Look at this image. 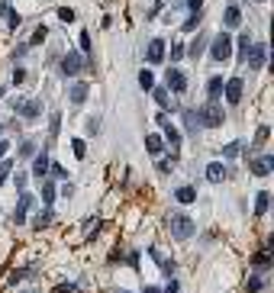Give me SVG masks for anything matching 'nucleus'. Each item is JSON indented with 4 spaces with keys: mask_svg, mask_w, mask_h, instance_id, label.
<instances>
[{
    "mask_svg": "<svg viewBox=\"0 0 274 293\" xmlns=\"http://www.w3.org/2000/svg\"><path fill=\"white\" fill-rule=\"evenodd\" d=\"M174 164H178V161H171V158H164V161H158V171H161V174H168V171H174Z\"/></svg>",
    "mask_w": 274,
    "mask_h": 293,
    "instance_id": "58836bf2",
    "label": "nucleus"
},
{
    "mask_svg": "<svg viewBox=\"0 0 274 293\" xmlns=\"http://www.w3.org/2000/svg\"><path fill=\"white\" fill-rule=\"evenodd\" d=\"M268 206H271V193H268V190H258V197H255V216H265Z\"/></svg>",
    "mask_w": 274,
    "mask_h": 293,
    "instance_id": "aec40b11",
    "label": "nucleus"
},
{
    "mask_svg": "<svg viewBox=\"0 0 274 293\" xmlns=\"http://www.w3.org/2000/svg\"><path fill=\"white\" fill-rule=\"evenodd\" d=\"M142 293H161V290H158V287H145V290H142Z\"/></svg>",
    "mask_w": 274,
    "mask_h": 293,
    "instance_id": "09e8293b",
    "label": "nucleus"
},
{
    "mask_svg": "<svg viewBox=\"0 0 274 293\" xmlns=\"http://www.w3.org/2000/svg\"><path fill=\"white\" fill-rule=\"evenodd\" d=\"M249 171H251V174H258V178H268V174L274 171V158H271V155H261V158L249 161Z\"/></svg>",
    "mask_w": 274,
    "mask_h": 293,
    "instance_id": "9d476101",
    "label": "nucleus"
},
{
    "mask_svg": "<svg viewBox=\"0 0 274 293\" xmlns=\"http://www.w3.org/2000/svg\"><path fill=\"white\" fill-rule=\"evenodd\" d=\"M3 93H7V87H0V97H3Z\"/></svg>",
    "mask_w": 274,
    "mask_h": 293,
    "instance_id": "8fccbe9b",
    "label": "nucleus"
},
{
    "mask_svg": "<svg viewBox=\"0 0 274 293\" xmlns=\"http://www.w3.org/2000/svg\"><path fill=\"white\" fill-rule=\"evenodd\" d=\"M168 232H171L174 242H187L197 232V223L187 216V213H171V216H168Z\"/></svg>",
    "mask_w": 274,
    "mask_h": 293,
    "instance_id": "f257e3e1",
    "label": "nucleus"
},
{
    "mask_svg": "<svg viewBox=\"0 0 274 293\" xmlns=\"http://www.w3.org/2000/svg\"><path fill=\"white\" fill-rule=\"evenodd\" d=\"M206 42H210V39H206L204 32H197V36L190 39V45H187V58H190V62H197V58L206 52Z\"/></svg>",
    "mask_w": 274,
    "mask_h": 293,
    "instance_id": "ddd939ff",
    "label": "nucleus"
},
{
    "mask_svg": "<svg viewBox=\"0 0 274 293\" xmlns=\"http://www.w3.org/2000/svg\"><path fill=\"white\" fill-rule=\"evenodd\" d=\"M139 87H142V90H152V87H155V74L142 68V71H139Z\"/></svg>",
    "mask_w": 274,
    "mask_h": 293,
    "instance_id": "bb28decb",
    "label": "nucleus"
},
{
    "mask_svg": "<svg viewBox=\"0 0 274 293\" xmlns=\"http://www.w3.org/2000/svg\"><path fill=\"white\" fill-rule=\"evenodd\" d=\"M200 16H204V10H197V13H190V16H187V23H184V32H190V29H194V26L200 23Z\"/></svg>",
    "mask_w": 274,
    "mask_h": 293,
    "instance_id": "f704fd0d",
    "label": "nucleus"
},
{
    "mask_svg": "<svg viewBox=\"0 0 274 293\" xmlns=\"http://www.w3.org/2000/svg\"><path fill=\"white\" fill-rule=\"evenodd\" d=\"M206 97H210V100H219V97H223V77H210V84H206Z\"/></svg>",
    "mask_w": 274,
    "mask_h": 293,
    "instance_id": "5701e85b",
    "label": "nucleus"
},
{
    "mask_svg": "<svg viewBox=\"0 0 274 293\" xmlns=\"http://www.w3.org/2000/svg\"><path fill=\"white\" fill-rule=\"evenodd\" d=\"M7 148H10V142H7V139H0V161H3V155H7Z\"/></svg>",
    "mask_w": 274,
    "mask_h": 293,
    "instance_id": "de8ad7c7",
    "label": "nucleus"
},
{
    "mask_svg": "<svg viewBox=\"0 0 274 293\" xmlns=\"http://www.w3.org/2000/svg\"><path fill=\"white\" fill-rule=\"evenodd\" d=\"M145 62L149 65H161L164 62V39H152L145 48Z\"/></svg>",
    "mask_w": 274,
    "mask_h": 293,
    "instance_id": "9b49d317",
    "label": "nucleus"
},
{
    "mask_svg": "<svg viewBox=\"0 0 274 293\" xmlns=\"http://www.w3.org/2000/svg\"><path fill=\"white\" fill-rule=\"evenodd\" d=\"M242 90H245V81H242V77H229V81H223V93H226V103H229V107H235V103L242 100Z\"/></svg>",
    "mask_w": 274,
    "mask_h": 293,
    "instance_id": "0eeeda50",
    "label": "nucleus"
},
{
    "mask_svg": "<svg viewBox=\"0 0 274 293\" xmlns=\"http://www.w3.org/2000/svg\"><path fill=\"white\" fill-rule=\"evenodd\" d=\"M255 290H261V277H251L249 280V293H255Z\"/></svg>",
    "mask_w": 274,
    "mask_h": 293,
    "instance_id": "a18cd8bd",
    "label": "nucleus"
},
{
    "mask_svg": "<svg viewBox=\"0 0 274 293\" xmlns=\"http://www.w3.org/2000/svg\"><path fill=\"white\" fill-rule=\"evenodd\" d=\"M0 132H3V126H0Z\"/></svg>",
    "mask_w": 274,
    "mask_h": 293,
    "instance_id": "603ef678",
    "label": "nucleus"
},
{
    "mask_svg": "<svg viewBox=\"0 0 274 293\" xmlns=\"http://www.w3.org/2000/svg\"><path fill=\"white\" fill-rule=\"evenodd\" d=\"M197 119H200V129H216V126H223L226 113H223V107H219L216 100H210L206 107L197 110Z\"/></svg>",
    "mask_w": 274,
    "mask_h": 293,
    "instance_id": "7ed1b4c3",
    "label": "nucleus"
},
{
    "mask_svg": "<svg viewBox=\"0 0 274 293\" xmlns=\"http://www.w3.org/2000/svg\"><path fill=\"white\" fill-rule=\"evenodd\" d=\"M36 152H39V145H36V142H32V139H26L23 145L16 148V158H20V161H26V158H32V155H36Z\"/></svg>",
    "mask_w": 274,
    "mask_h": 293,
    "instance_id": "4be33fe9",
    "label": "nucleus"
},
{
    "mask_svg": "<svg viewBox=\"0 0 274 293\" xmlns=\"http://www.w3.org/2000/svg\"><path fill=\"white\" fill-rule=\"evenodd\" d=\"M174 200L187 206V203H194V200H197V190H194V187H187V184H184V187H178V190H174Z\"/></svg>",
    "mask_w": 274,
    "mask_h": 293,
    "instance_id": "6ab92c4d",
    "label": "nucleus"
},
{
    "mask_svg": "<svg viewBox=\"0 0 274 293\" xmlns=\"http://www.w3.org/2000/svg\"><path fill=\"white\" fill-rule=\"evenodd\" d=\"M48 171H52L55 178H62V180H65V178H68V171H65V168H62V164H48Z\"/></svg>",
    "mask_w": 274,
    "mask_h": 293,
    "instance_id": "ea45409f",
    "label": "nucleus"
},
{
    "mask_svg": "<svg viewBox=\"0 0 274 293\" xmlns=\"http://www.w3.org/2000/svg\"><path fill=\"white\" fill-rule=\"evenodd\" d=\"M81 52H84V58H91V32H81Z\"/></svg>",
    "mask_w": 274,
    "mask_h": 293,
    "instance_id": "473e14b6",
    "label": "nucleus"
},
{
    "mask_svg": "<svg viewBox=\"0 0 274 293\" xmlns=\"http://www.w3.org/2000/svg\"><path fill=\"white\" fill-rule=\"evenodd\" d=\"M239 23H242V10H239V3H229L226 13H223V26H226V29H235Z\"/></svg>",
    "mask_w": 274,
    "mask_h": 293,
    "instance_id": "f3484780",
    "label": "nucleus"
},
{
    "mask_svg": "<svg viewBox=\"0 0 274 293\" xmlns=\"http://www.w3.org/2000/svg\"><path fill=\"white\" fill-rule=\"evenodd\" d=\"M200 7H204V0H187V10H190V13H197Z\"/></svg>",
    "mask_w": 274,
    "mask_h": 293,
    "instance_id": "49530a36",
    "label": "nucleus"
},
{
    "mask_svg": "<svg viewBox=\"0 0 274 293\" xmlns=\"http://www.w3.org/2000/svg\"><path fill=\"white\" fill-rule=\"evenodd\" d=\"M265 142H268V126H261V129L255 132V148H261Z\"/></svg>",
    "mask_w": 274,
    "mask_h": 293,
    "instance_id": "e433bc0d",
    "label": "nucleus"
},
{
    "mask_svg": "<svg viewBox=\"0 0 274 293\" xmlns=\"http://www.w3.org/2000/svg\"><path fill=\"white\" fill-rule=\"evenodd\" d=\"M13 110L23 113V119H39L42 116V100H13Z\"/></svg>",
    "mask_w": 274,
    "mask_h": 293,
    "instance_id": "6e6552de",
    "label": "nucleus"
},
{
    "mask_svg": "<svg viewBox=\"0 0 274 293\" xmlns=\"http://www.w3.org/2000/svg\"><path fill=\"white\" fill-rule=\"evenodd\" d=\"M265 58H268V45H261V42H251L242 62L249 65L251 71H258V68H265Z\"/></svg>",
    "mask_w": 274,
    "mask_h": 293,
    "instance_id": "423d86ee",
    "label": "nucleus"
},
{
    "mask_svg": "<svg viewBox=\"0 0 274 293\" xmlns=\"http://www.w3.org/2000/svg\"><path fill=\"white\" fill-rule=\"evenodd\" d=\"M239 152H242V142H229V145L223 148V158H235Z\"/></svg>",
    "mask_w": 274,
    "mask_h": 293,
    "instance_id": "c756f323",
    "label": "nucleus"
},
{
    "mask_svg": "<svg viewBox=\"0 0 274 293\" xmlns=\"http://www.w3.org/2000/svg\"><path fill=\"white\" fill-rule=\"evenodd\" d=\"M87 93H91V87H87L84 81L71 84V90H68V103H71V107H81V103L87 100Z\"/></svg>",
    "mask_w": 274,
    "mask_h": 293,
    "instance_id": "2eb2a0df",
    "label": "nucleus"
},
{
    "mask_svg": "<svg viewBox=\"0 0 274 293\" xmlns=\"http://www.w3.org/2000/svg\"><path fill=\"white\" fill-rule=\"evenodd\" d=\"M249 45H251L249 32H245V36H239V62H242V58H245V52H249Z\"/></svg>",
    "mask_w": 274,
    "mask_h": 293,
    "instance_id": "2f4dec72",
    "label": "nucleus"
},
{
    "mask_svg": "<svg viewBox=\"0 0 274 293\" xmlns=\"http://www.w3.org/2000/svg\"><path fill=\"white\" fill-rule=\"evenodd\" d=\"M178 290H181V287H178V280H174V277H168V287H164L161 293H178Z\"/></svg>",
    "mask_w": 274,
    "mask_h": 293,
    "instance_id": "37998d69",
    "label": "nucleus"
},
{
    "mask_svg": "<svg viewBox=\"0 0 274 293\" xmlns=\"http://www.w3.org/2000/svg\"><path fill=\"white\" fill-rule=\"evenodd\" d=\"M52 216H55V213H52V206H46V209L39 213V216L32 219V229H46V225L52 223Z\"/></svg>",
    "mask_w": 274,
    "mask_h": 293,
    "instance_id": "393cba45",
    "label": "nucleus"
},
{
    "mask_svg": "<svg viewBox=\"0 0 274 293\" xmlns=\"http://www.w3.org/2000/svg\"><path fill=\"white\" fill-rule=\"evenodd\" d=\"M152 97H155L158 107H171V93H168V87H152Z\"/></svg>",
    "mask_w": 274,
    "mask_h": 293,
    "instance_id": "b1692460",
    "label": "nucleus"
},
{
    "mask_svg": "<svg viewBox=\"0 0 274 293\" xmlns=\"http://www.w3.org/2000/svg\"><path fill=\"white\" fill-rule=\"evenodd\" d=\"M145 148H149V155H161V148H164L161 135H155V132H145Z\"/></svg>",
    "mask_w": 274,
    "mask_h": 293,
    "instance_id": "412c9836",
    "label": "nucleus"
},
{
    "mask_svg": "<svg viewBox=\"0 0 274 293\" xmlns=\"http://www.w3.org/2000/svg\"><path fill=\"white\" fill-rule=\"evenodd\" d=\"M26 81V71L23 68H13V84H23Z\"/></svg>",
    "mask_w": 274,
    "mask_h": 293,
    "instance_id": "79ce46f5",
    "label": "nucleus"
},
{
    "mask_svg": "<svg viewBox=\"0 0 274 293\" xmlns=\"http://www.w3.org/2000/svg\"><path fill=\"white\" fill-rule=\"evenodd\" d=\"M116 293H126V290H116Z\"/></svg>",
    "mask_w": 274,
    "mask_h": 293,
    "instance_id": "3c124183",
    "label": "nucleus"
},
{
    "mask_svg": "<svg viewBox=\"0 0 274 293\" xmlns=\"http://www.w3.org/2000/svg\"><path fill=\"white\" fill-rule=\"evenodd\" d=\"M58 129H62V116L58 113H52V123H48V139H58Z\"/></svg>",
    "mask_w": 274,
    "mask_h": 293,
    "instance_id": "cd10ccee",
    "label": "nucleus"
},
{
    "mask_svg": "<svg viewBox=\"0 0 274 293\" xmlns=\"http://www.w3.org/2000/svg\"><path fill=\"white\" fill-rule=\"evenodd\" d=\"M91 65H94V62H91V58L84 62V55H81V52H68V55L62 58V74L74 77V74H81L84 68H91Z\"/></svg>",
    "mask_w": 274,
    "mask_h": 293,
    "instance_id": "39448f33",
    "label": "nucleus"
},
{
    "mask_svg": "<svg viewBox=\"0 0 274 293\" xmlns=\"http://www.w3.org/2000/svg\"><path fill=\"white\" fill-rule=\"evenodd\" d=\"M181 116H184L187 135H197V132H200V119H197V110H181Z\"/></svg>",
    "mask_w": 274,
    "mask_h": 293,
    "instance_id": "a211bd4d",
    "label": "nucleus"
},
{
    "mask_svg": "<svg viewBox=\"0 0 274 293\" xmlns=\"http://www.w3.org/2000/svg\"><path fill=\"white\" fill-rule=\"evenodd\" d=\"M7 23H10V29H16V26L23 23V16L16 13V10H7Z\"/></svg>",
    "mask_w": 274,
    "mask_h": 293,
    "instance_id": "c9c22d12",
    "label": "nucleus"
},
{
    "mask_svg": "<svg viewBox=\"0 0 274 293\" xmlns=\"http://www.w3.org/2000/svg\"><path fill=\"white\" fill-rule=\"evenodd\" d=\"M10 171H13V161H0V187L7 184V178H10Z\"/></svg>",
    "mask_w": 274,
    "mask_h": 293,
    "instance_id": "7c9ffc66",
    "label": "nucleus"
},
{
    "mask_svg": "<svg viewBox=\"0 0 274 293\" xmlns=\"http://www.w3.org/2000/svg\"><path fill=\"white\" fill-rule=\"evenodd\" d=\"M48 155L46 152H36L32 155V178H39V180H46V174H48Z\"/></svg>",
    "mask_w": 274,
    "mask_h": 293,
    "instance_id": "f8f14e48",
    "label": "nucleus"
},
{
    "mask_svg": "<svg viewBox=\"0 0 274 293\" xmlns=\"http://www.w3.org/2000/svg\"><path fill=\"white\" fill-rule=\"evenodd\" d=\"M226 178H229L226 164H219V161L206 164V180H210V184H223V180H226Z\"/></svg>",
    "mask_w": 274,
    "mask_h": 293,
    "instance_id": "dca6fc26",
    "label": "nucleus"
},
{
    "mask_svg": "<svg viewBox=\"0 0 274 293\" xmlns=\"http://www.w3.org/2000/svg\"><path fill=\"white\" fill-rule=\"evenodd\" d=\"M74 16H78V13H74L71 7H62V10H58V20H62V23H74Z\"/></svg>",
    "mask_w": 274,
    "mask_h": 293,
    "instance_id": "72a5a7b5",
    "label": "nucleus"
},
{
    "mask_svg": "<svg viewBox=\"0 0 274 293\" xmlns=\"http://www.w3.org/2000/svg\"><path fill=\"white\" fill-rule=\"evenodd\" d=\"M155 119H158V126H161V129H164V142L171 145V161H178L181 142H184V139H181V129H178V126H174V123H171V119H168V116H164V113H158Z\"/></svg>",
    "mask_w": 274,
    "mask_h": 293,
    "instance_id": "20e7f679",
    "label": "nucleus"
},
{
    "mask_svg": "<svg viewBox=\"0 0 274 293\" xmlns=\"http://www.w3.org/2000/svg\"><path fill=\"white\" fill-rule=\"evenodd\" d=\"M71 148H74V155H78V158H84V155H87V145H84V139H74V142H71Z\"/></svg>",
    "mask_w": 274,
    "mask_h": 293,
    "instance_id": "4c0bfd02",
    "label": "nucleus"
},
{
    "mask_svg": "<svg viewBox=\"0 0 274 293\" xmlns=\"http://www.w3.org/2000/svg\"><path fill=\"white\" fill-rule=\"evenodd\" d=\"M229 58H232V36H229V32H219L210 42V62L223 65V62H229Z\"/></svg>",
    "mask_w": 274,
    "mask_h": 293,
    "instance_id": "f03ea898",
    "label": "nucleus"
},
{
    "mask_svg": "<svg viewBox=\"0 0 274 293\" xmlns=\"http://www.w3.org/2000/svg\"><path fill=\"white\" fill-rule=\"evenodd\" d=\"M29 206H32V197L23 190V193H20V203H16V209H13V223H16V225L26 223V213H29Z\"/></svg>",
    "mask_w": 274,
    "mask_h": 293,
    "instance_id": "4468645a",
    "label": "nucleus"
},
{
    "mask_svg": "<svg viewBox=\"0 0 274 293\" xmlns=\"http://www.w3.org/2000/svg\"><path fill=\"white\" fill-rule=\"evenodd\" d=\"M181 55H184V45H181V42H174V48H171V58H174V62H178Z\"/></svg>",
    "mask_w": 274,
    "mask_h": 293,
    "instance_id": "c03bdc74",
    "label": "nucleus"
},
{
    "mask_svg": "<svg viewBox=\"0 0 274 293\" xmlns=\"http://www.w3.org/2000/svg\"><path fill=\"white\" fill-rule=\"evenodd\" d=\"M164 84L171 87V93H184L187 90V74L181 68H168V74H164Z\"/></svg>",
    "mask_w": 274,
    "mask_h": 293,
    "instance_id": "1a4fd4ad",
    "label": "nucleus"
},
{
    "mask_svg": "<svg viewBox=\"0 0 274 293\" xmlns=\"http://www.w3.org/2000/svg\"><path fill=\"white\" fill-rule=\"evenodd\" d=\"M42 203H46V206H52V200H55V193H58V190H55V184H52V180H42Z\"/></svg>",
    "mask_w": 274,
    "mask_h": 293,
    "instance_id": "a878e982",
    "label": "nucleus"
},
{
    "mask_svg": "<svg viewBox=\"0 0 274 293\" xmlns=\"http://www.w3.org/2000/svg\"><path fill=\"white\" fill-rule=\"evenodd\" d=\"M46 36H48V26H36V32H32V39H29V45H39V42H46Z\"/></svg>",
    "mask_w": 274,
    "mask_h": 293,
    "instance_id": "c85d7f7f",
    "label": "nucleus"
},
{
    "mask_svg": "<svg viewBox=\"0 0 274 293\" xmlns=\"http://www.w3.org/2000/svg\"><path fill=\"white\" fill-rule=\"evenodd\" d=\"M13 184H16V187H20V190H23V187H26V171H16V178H13Z\"/></svg>",
    "mask_w": 274,
    "mask_h": 293,
    "instance_id": "a19ab883",
    "label": "nucleus"
}]
</instances>
